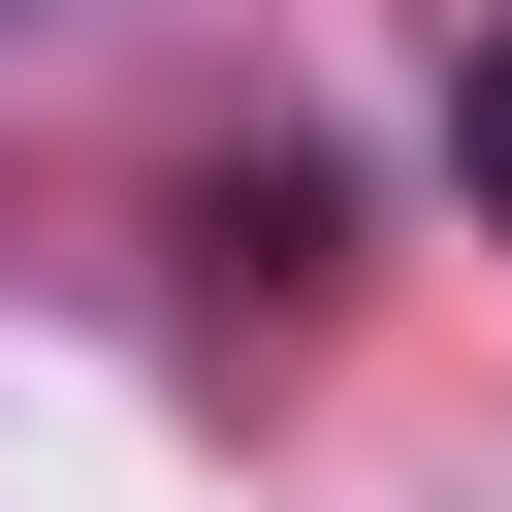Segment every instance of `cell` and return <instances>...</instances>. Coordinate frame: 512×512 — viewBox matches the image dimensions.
I'll list each match as a JSON object with an SVG mask.
<instances>
[{
    "label": "cell",
    "instance_id": "6da1fadb",
    "mask_svg": "<svg viewBox=\"0 0 512 512\" xmlns=\"http://www.w3.org/2000/svg\"><path fill=\"white\" fill-rule=\"evenodd\" d=\"M192 256H224L256 320H320V256H352V192H320V160H224V192H192Z\"/></svg>",
    "mask_w": 512,
    "mask_h": 512
},
{
    "label": "cell",
    "instance_id": "7a4b0ae2",
    "mask_svg": "<svg viewBox=\"0 0 512 512\" xmlns=\"http://www.w3.org/2000/svg\"><path fill=\"white\" fill-rule=\"evenodd\" d=\"M448 192H480V224H512V32H480V64H448Z\"/></svg>",
    "mask_w": 512,
    "mask_h": 512
}]
</instances>
